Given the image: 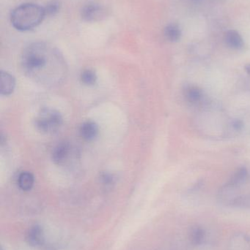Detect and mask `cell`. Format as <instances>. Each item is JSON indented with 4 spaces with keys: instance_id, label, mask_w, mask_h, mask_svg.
<instances>
[{
    "instance_id": "1",
    "label": "cell",
    "mask_w": 250,
    "mask_h": 250,
    "mask_svg": "<svg viewBox=\"0 0 250 250\" xmlns=\"http://www.w3.org/2000/svg\"><path fill=\"white\" fill-rule=\"evenodd\" d=\"M23 71L38 83L54 84L63 78L61 58L54 50L43 43H35L24 50L22 57Z\"/></svg>"
},
{
    "instance_id": "2",
    "label": "cell",
    "mask_w": 250,
    "mask_h": 250,
    "mask_svg": "<svg viewBox=\"0 0 250 250\" xmlns=\"http://www.w3.org/2000/svg\"><path fill=\"white\" fill-rule=\"evenodd\" d=\"M45 16L44 7L27 3L19 6L13 10L10 21L13 27L18 30L27 31L41 24Z\"/></svg>"
},
{
    "instance_id": "3",
    "label": "cell",
    "mask_w": 250,
    "mask_h": 250,
    "mask_svg": "<svg viewBox=\"0 0 250 250\" xmlns=\"http://www.w3.org/2000/svg\"><path fill=\"white\" fill-rule=\"evenodd\" d=\"M61 114L51 108H43L35 120L36 129L42 133L52 134L57 132L63 125Z\"/></svg>"
},
{
    "instance_id": "4",
    "label": "cell",
    "mask_w": 250,
    "mask_h": 250,
    "mask_svg": "<svg viewBox=\"0 0 250 250\" xmlns=\"http://www.w3.org/2000/svg\"><path fill=\"white\" fill-rule=\"evenodd\" d=\"M82 18L88 22L101 20L105 16V10L100 4L89 3L84 6L81 12Z\"/></svg>"
},
{
    "instance_id": "5",
    "label": "cell",
    "mask_w": 250,
    "mask_h": 250,
    "mask_svg": "<svg viewBox=\"0 0 250 250\" xmlns=\"http://www.w3.org/2000/svg\"><path fill=\"white\" fill-rule=\"evenodd\" d=\"M71 151V146L69 143H60L53 149L51 154L53 162L59 166H63L70 158Z\"/></svg>"
},
{
    "instance_id": "6",
    "label": "cell",
    "mask_w": 250,
    "mask_h": 250,
    "mask_svg": "<svg viewBox=\"0 0 250 250\" xmlns=\"http://www.w3.org/2000/svg\"><path fill=\"white\" fill-rule=\"evenodd\" d=\"M26 241L31 246L38 247L42 245L44 242V230L40 226H32L28 230Z\"/></svg>"
},
{
    "instance_id": "7",
    "label": "cell",
    "mask_w": 250,
    "mask_h": 250,
    "mask_svg": "<svg viewBox=\"0 0 250 250\" xmlns=\"http://www.w3.org/2000/svg\"><path fill=\"white\" fill-rule=\"evenodd\" d=\"M81 136L85 141H93L98 134V126L92 121L85 122L80 126Z\"/></svg>"
},
{
    "instance_id": "8",
    "label": "cell",
    "mask_w": 250,
    "mask_h": 250,
    "mask_svg": "<svg viewBox=\"0 0 250 250\" xmlns=\"http://www.w3.org/2000/svg\"><path fill=\"white\" fill-rule=\"evenodd\" d=\"M1 87H0V92L1 95H10L13 93V90L16 86V82H15L14 77L7 72H1Z\"/></svg>"
},
{
    "instance_id": "9",
    "label": "cell",
    "mask_w": 250,
    "mask_h": 250,
    "mask_svg": "<svg viewBox=\"0 0 250 250\" xmlns=\"http://www.w3.org/2000/svg\"><path fill=\"white\" fill-rule=\"evenodd\" d=\"M225 40L226 44L233 49H241L244 46L243 38L237 31H227L225 36Z\"/></svg>"
},
{
    "instance_id": "10",
    "label": "cell",
    "mask_w": 250,
    "mask_h": 250,
    "mask_svg": "<svg viewBox=\"0 0 250 250\" xmlns=\"http://www.w3.org/2000/svg\"><path fill=\"white\" fill-rule=\"evenodd\" d=\"M35 182V178L32 173L28 171H23L18 177V185L23 191H29L32 189Z\"/></svg>"
},
{
    "instance_id": "11",
    "label": "cell",
    "mask_w": 250,
    "mask_h": 250,
    "mask_svg": "<svg viewBox=\"0 0 250 250\" xmlns=\"http://www.w3.org/2000/svg\"><path fill=\"white\" fill-rule=\"evenodd\" d=\"M248 174V170L245 167H240L233 173L227 186L228 188H236L242 185L246 181Z\"/></svg>"
},
{
    "instance_id": "12",
    "label": "cell",
    "mask_w": 250,
    "mask_h": 250,
    "mask_svg": "<svg viewBox=\"0 0 250 250\" xmlns=\"http://www.w3.org/2000/svg\"><path fill=\"white\" fill-rule=\"evenodd\" d=\"M184 96L191 104H197L202 99V91L198 86H188L185 88Z\"/></svg>"
},
{
    "instance_id": "13",
    "label": "cell",
    "mask_w": 250,
    "mask_h": 250,
    "mask_svg": "<svg viewBox=\"0 0 250 250\" xmlns=\"http://www.w3.org/2000/svg\"><path fill=\"white\" fill-rule=\"evenodd\" d=\"M164 36L170 42H177L182 37V31L178 25L170 23L164 29Z\"/></svg>"
},
{
    "instance_id": "14",
    "label": "cell",
    "mask_w": 250,
    "mask_h": 250,
    "mask_svg": "<svg viewBox=\"0 0 250 250\" xmlns=\"http://www.w3.org/2000/svg\"><path fill=\"white\" fill-rule=\"evenodd\" d=\"M205 239V232L200 226H195L191 229L189 239L193 245H200L204 243Z\"/></svg>"
},
{
    "instance_id": "15",
    "label": "cell",
    "mask_w": 250,
    "mask_h": 250,
    "mask_svg": "<svg viewBox=\"0 0 250 250\" xmlns=\"http://www.w3.org/2000/svg\"><path fill=\"white\" fill-rule=\"evenodd\" d=\"M81 81L87 86H92L96 83V74L95 72L91 70H84L81 74Z\"/></svg>"
},
{
    "instance_id": "16",
    "label": "cell",
    "mask_w": 250,
    "mask_h": 250,
    "mask_svg": "<svg viewBox=\"0 0 250 250\" xmlns=\"http://www.w3.org/2000/svg\"><path fill=\"white\" fill-rule=\"evenodd\" d=\"M44 7L45 10V16H52L57 14L60 9V3L57 0L51 1L48 2Z\"/></svg>"
},
{
    "instance_id": "17",
    "label": "cell",
    "mask_w": 250,
    "mask_h": 250,
    "mask_svg": "<svg viewBox=\"0 0 250 250\" xmlns=\"http://www.w3.org/2000/svg\"><path fill=\"white\" fill-rule=\"evenodd\" d=\"M101 182H102L104 185H113L114 182V176H113L111 173H103L101 175Z\"/></svg>"
},
{
    "instance_id": "18",
    "label": "cell",
    "mask_w": 250,
    "mask_h": 250,
    "mask_svg": "<svg viewBox=\"0 0 250 250\" xmlns=\"http://www.w3.org/2000/svg\"><path fill=\"white\" fill-rule=\"evenodd\" d=\"M233 126L236 130H240L243 127V123L240 120H236V121L233 122Z\"/></svg>"
},
{
    "instance_id": "19",
    "label": "cell",
    "mask_w": 250,
    "mask_h": 250,
    "mask_svg": "<svg viewBox=\"0 0 250 250\" xmlns=\"http://www.w3.org/2000/svg\"><path fill=\"white\" fill-rule=\"evenodd\" d=\"M245 70H246L247 73L250 76V64H247L246 67H245Z\"/></svg>"
}]
</instances>
